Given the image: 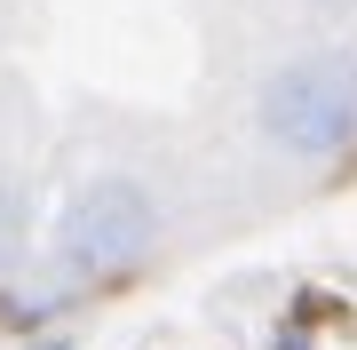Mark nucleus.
<instances>
[{
  "label": "nucleus",
  "mask_w": 357,
  "mask_h": 350,
  "mask_svg": "<svg viewBox=\"0 0 357 350\" xmlns=\"http://www.w3.org/2000/svg\"><path fill=\"white\" fill-rule=\"evenodd\" d=\"M255 128L286 159H342L357 152V48H302L262 80Z\"/></svg>",
  "instance_id": "1"
},
{
  "label": "nucleus",
  "mask_w": 357,
  "mask_h": 350,
  "mask_svg": "<svg viewBox=\"0 0 357 350\" xmlns=\"http://www.w3.org/2000/svg\"><path fill=\"white\" fill-rule=\"evenodd\" d=\"M151 247H159V199L143 191L135 175H88L64 207H56L48 263H56V279H72V286H103V279H128Z\"/></svg>",
  "instance_id": "2"
},
{
  "label": "nucleus",
  "mask_w": 357,
  "mask_h": 350,
  "mask_svg": "<svg viewBox=\"0 0 357 350\" xmlns=\"http://www.w3.org/2000/svg\"><path fill=\"white\" fill-rule=\"evenodd\" d=\"M24 255H32V199L16 175H0V279L24 271Z\"/></svg>",
  "instance_id": "3"
},
{
  "label": "nucleus",
  "mask_w": 357,
  "mask_h": 350,
  "mask_svg": "<svg viewBox=\"0 0 357 350\" xmlns=\"http://www.w3.org/2000/svg\"><path fill=\"white\" fill-rule=\"evenodd\" d=\"M24 350H72V342H64V335H40V342H24Z\"/></svg>",
  "instance_id": "4"
},
{
  "label": "nucleus",
  "mask_w": 357,
  "mask_h": 350,
  "mask_svg": "<svg viewBox=\"0 0 357 350\" xmlns=\"http://www.w3.org/2000/svg\"><path fill=\"white\" fill-rule=\"evenodd\" d=\"M310 8H349V0H310Z\"/></svg>",
  "instance_id": "5"
},
{
  "label": "nucleus",
  "mask_w": 357,
  "mask_h": 350,
  "mask_svg": "<svg viewBox=\"0 0 357 350\" xmlns=\"http://www.w3.org/2000/svg\"><path fill=\"white\" fill-rule=\"evenodd\" d=\"M278 350H310V342H278Z\"/></svg>",
  "instance_id": "6"
}]
</instances>
